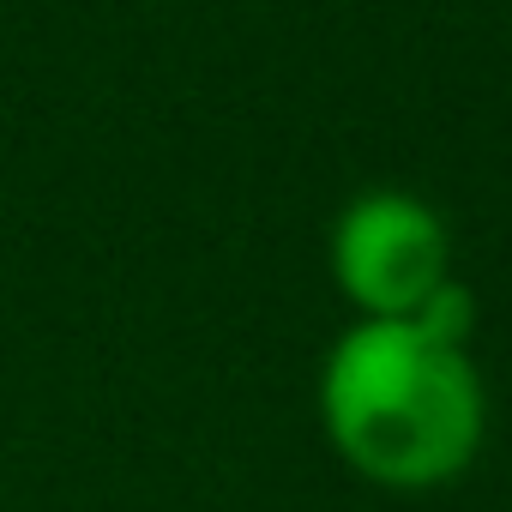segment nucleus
<instances>
[{"instance_id":"f257e3e1","label":"nucleus","mask_w":512,"mask_h":512,"mask_svg":"<svg viewBox=\"0 0 512 512\" xmlns=\"http://www.w3.org/2000/svg\"><path fill=\"white\" fill-rule=\"evenodd\" d=\"M320 416L350 470L386 488H434L476 458L482 386L464 350L410 320H362L320 374Z\"/></svg>"},{"instance_id":"f03ea898","label":"nucleus","mask_w":512,"mask_h":512,"mask_svg":"<svg viewBox=\"0 0 512 512\" xmlns=\"http://www.w3.org/2000/svg\"><path fill=\"white\" fill-rule=\"evenodd\" d=\"M440 217L410 193H362L332 235V272L368 320H410L452 272Z\"/></svg>"}]
</instances>
